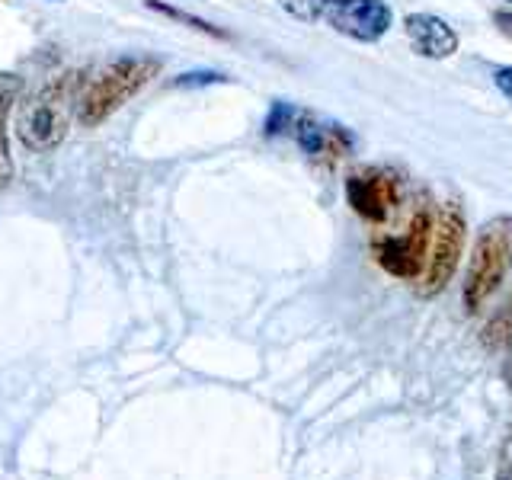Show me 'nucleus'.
I'll return each instance as SVG.
<instances>
[{
	"label": "nucleus",
	"mask_w": 512,
	"mask_h": 480,
	"mask_svg": "<svg viewBox=\"0 0 512 480\" xmlns=\"http://www.w3.org/2000/svg\"><path fill=\"white\" fill-rule=\"evenodd\" d=\"M160 74V58L151 55H122L109 61L77 96V122L96 128L112 112H119L135 93H141Z\"/></svg>",
	"instance_id": "nucleus-1"
},
{
	"label": "nucleus",
	"mask_w": 512,
	"mask_h": 480,
	"mask_svg": "<svg viewBox=\"0 0 512 480\" xmlns=\"http://www.w3.org/2000/svg\"><path fill=\"white\" fill-rule=\"evenodd\" d=\"M74 74H61L32 93L16 116V135L32 154H48L64 141L74 116Z\"/></svg>",
	"instance_id": "nucleus-2"
},
{
	"label": "nucleus",
	"mask_w": 512,
	"mask_h": 480,
	"mask_svg": "<svg viewBox=\"0 0 512 480\" xmlns=\"http://www.w3.org/2000/svg\"><path fill=\"white\" fill-rule=\"evenodd\" d=\"M512 269V218H493L480 228L471 260H468V279H464V308L477 314L493 298L496 288Z\"/></svg>",
	"instance_id": "nucleus-3"
},
{
	"label": "nucleus",
	"mask_w": 512,
	"mask_h": 480,
	"mask_svg": "<svg viewBox=\"0 0 512 480\" xmlns=\"http://www.w3.org/2000/svg\"><path fill=\"white\" fill-rule=\"evenodd\" d=\"M464 240H468V221H464L461 205L445 202L436 218V228H432V247H429L426 269H423V276L416 279V292L423 298H436L448 288V282H452L455 269L461 263Z\"/></svg>",
	"instance_id": "nucleus-4"
},
{
	"label": "nucleus",
	"mask_w": 512,
	"mask_h": 480,
	"mask_svg": "<svg viewBox=\"0 0 512 480\" xmlns=\"http://www.w3.org/2000/svg\"><path fill=\"white\" fill-rule=\"evenodd\" d=\"M432 228L436 221L426 212H416L410 228L404 234H394V237H378L372 244L375 253V263L388 272L394 279H404V282H416L423 276L426 260H429V247H432Z\"/></svg>",
	"instance_id": "nucleus-5"
},
{
	"label": "nucleus",
	"mask_w": 512,
	"mask_h": 480,
	"mask_svg": "<svg viewBox=\"0 0 512 480\" xmlns=\"http://www.w3.org/2000/svg\"><path fill=\"white\" fill-rule=\"evenodd\" d=\"M320 20L346 39L378 42L388 36L394 23V10L384 0H324Z\"/></svg>",
	"instance_id": "nucleus-6"
},
{
	"label": "nucleus",
	"mask_w": 512,
	"mask_h": 480,
	"mask_svg": "<svg viewBox=\"0 0 512 480\" xmlns=\"http://www.w3.org/2000/svg\"><path fill=\"white\" fill-rule=\"evenodd\" d=\"M346 202L359 218L381 224L400 202V183L391 170L384 167H365L346 176Z\"/></svg>",
	"instance_id": "nucleus-7"
},
{
	"label": "nucleus",
	"mask_w": 512,
	"mask_h": 480,
	"mask_svg": "<svg viewBox=\"0 0 512 480\" xmlns=\"http://www.w3.org/2000/svg\"><path fill=\"white\" fill-rule=\"evenodd\" d=\"M292 138L301 144V151L314 157V160H327V164H333V160H340L352 151V144H356V138H352L349 128L343 125H333V122H320L314 116H308V112H295V122H292Z\"/></svg>",
	"instance_id": "nucleus-8"
},
{
	"label": "nucleus",
	"mask_w": 512,
	"mask_h": 480,
	"mask_svg": "<svg viewBox=\"0 0 512 480\" xmlns=\"http://www.w3.org/2000/svg\"><path fill=\"white\" fill-rule=\"evenodd\" d=\"M404 32L420 58L442 61L458 52V32L436 13H410L404 20Z\"/></svg>",
	"instance_id": "nucleus-9"
},
{
	"label": "nucleus",
	"mask_w": 512,
	"mask_h": 480,
	"mask_svg": "<svg viewBox=\"0 0 512 480\" xmlns=\"http://www.w3.org/2000/svg\"><path fill=\"white\" fill-rule=\"evenodd\" d=\"M20 96V77L0 74V189L13 180V160H10V141H7V116L13 100Z\"/></svg>",
	"instance_id": "nucleus-10"
},
{
	"label": "nucleus",
	"mask_w": 512,
	"mask_h": 480,
	"mask_svg": "<svg viewBox=\"0 0 512 480\" xmlns=\"http://www.w3.org/2000/svg\"><path fill=\"white\" fill-rule=\"evenodd\" d=\"M484 340L490 349L512 346V295L500 304V311L490 317V324L484 330Z\"/></svg>",
	"instance_id": "nucleus-11"
},
{
	"label": "nucleus",
	"mask_w": 512,
	"mask_h": 480,
	"mask_svg": "<svg viewBox=\"0 0 512 480\" xmlns=\"http://www.w3.org/2000/svg\"><path fill=\"white\" fill-rule=\"evenodd\" d=\"M148 7L157 10V13H164V16H170V20H180V23H186V26H192V29L205 32V36L228 39V32H224V29H218V26H212V23H205V20H199V16H192V13H183V10H176V7L160 4V0H148Z\"/></svg>",
	"instance_id": "nucleus-12"
},
{
	"label": "nucleus",
	"mask_w": 512,
	"mask_h": 480,
	"mask_svg": "<svg viewBox=\"0 0 512 480\" xmlns=\"http://www.w3.org/2000/svg\"><path fill=\"white\" fill-rule=\"evenodd\" d=\"M295 106H288V103H276L269 109V119H266V135H282V132H288L292 128V122H295Z\"/></svg>",
	"instance_id": "nucleus-13"
},
{
	"label": "nucleus",
	"mask_w": 512,
	"mask_h": 480,
	"mask_svg": "<svg viewBox=\"0 0 512 480\" xmlns=\"http://www.w3.org/2000/svg\"><path fill=\"white\" fill-rule=\"evenodd\" d=\"M282 7H285L288 13H295L298 20H320L324 0H282Z\"/></svg>",
	"instance_id": "nucleus-14"
},
{
	"label": "nucleus",
	"mask_w": 512,
	"mask_h": 480,
	"mask_svg": "<svg viewBox=\"0 0 512 480\" xmlns=\"http://www.w3.org/2000/svg\"><path fill=\"white\" fill-rule=\"evenodd\" d=\"M493 480H512V423L503 436V445H500V458H496V474Z\"/></svg>",
	"instance_id": "nucleus-15"
},
{
	"label": "nucleus",
	"mask_w": 512,
	"mask_h": 480,
	"mask_svg": "<svg viewBox=\"0 0 512 480\" xmlns=\"http://www.w3.org/2000/svg\"><path fill=\"white\" fill-rule=\"evenodd\" d=\"M224 74L218 71H192V74H180L176 77V87H202V84H221Z\"/></svg>",
	"instance_id": "nucleus-16"
},
{
	"label": "nucleus",
	"mask_w": 512,
	"mask_h": 480,
	"mask_svg": "<svg viewBox=\"0 0 512 480\" xmlns=\"http://www.w3.org/2000/svg\"><path fill=\"white\" fill-rule=\"evenodd\" d=\"M493 84L506 96V100H512V64H500V68H493Z\"/></svg>",
	"instance_id": "nucleus-17"
},
{
	"label": "nucleus",
	"mask_w": 512,
	"mask_h": 480,
	"mask_svg": "<svg viewBox=\"0 0 512 480\" xmlns=\"http://www.w3.org/2000/svg\"><path fill=\"white\" fill-rule=\"evenodd\" d=\"M55 4H61V0H55Z\"/></svg>",
	"instance_id": "nucleus-18"
},
{
	"label": "nucleus",
	"mask_w": 512,
	"mask_h": 480,
	"mask_svg": "<svg viewBox=\"0 0 512 480\" xmlns=\"http://www.w3.org/2000/svg\"><path fill=\"white\" fill-rule=\"evenodd\" d=\"M509 4H512V0H509Z\"/></svg>",
	"instance_id": "nucleus-19"
}]
</instances>
